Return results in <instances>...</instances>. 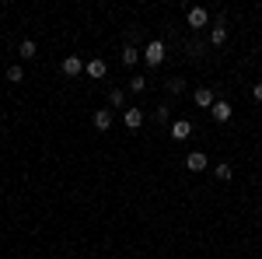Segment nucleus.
Returning <instances> with one entry per match:
<instances>
[{"mask_svg": "<svg viewBox=\"0 0 262 259\" xmlns=\"http://www.w3.org/2000/svg\"><path fill=\"white\" fill-rule=\"evenodd\" d=\"M143 60H147V67H161V63H164V42L161 39H150V42H147V49H143Z\"/></svg>", "mask_w": 262, "mask_h": 259, "instance_id": "f257e3e1", "label": "nucleus"}, {"mask_svg": "<svg viewBox=\"0 0 262 259\" xmlns=\"http://www.w3.org/2000/svg\"><path fill=\"white\" fill-rule=\"evenodd\" d=\"M84 74H88L91 81H101L105 74H108V63L101 60V56H95V60H88V63H84Z\"/></svg>", "mask_w": 262, "mask_h": 259, "instance_id": "f03ea898", "label": "nucleus"}, {"mask_svg": "<svg viewBox=\"0 0 262 259\" xmlns=\"http://www.w3.org/2000/svg\"><path fill=\"white\" fill-rule=\"evenodd\" d=\"M192 102H196L200 109H213V105H217V95H213V88H196V91H192Z\"/></svg>", "mask_w": 262, "mask_h": 259, "instance_id": "7ed1b4c3", "label": "nucleus"}, {"mask_svg": "<svg viewBox=\"0 0 262 259\" xmlns=\"http://www.w3.org/2000/svg\"><path fill=\"white\" fill-rule=\"evenodd\" d=\"M189 28H206L210 25V14H206V7H189Z\"/></svg>", "mask_w": 262, "mask_h": 259, "instance_id": "20e7f679", "label": "nucleus"}, {"mask_svg": "<svg viewBox=\"0 0 262 259\" xmlns=\"http://www.w3.org/2000/svg\"><path fill=\"white\" fill-rule=\"evenodd\" d=\"M60 70L67 74V77H81V74H84V60H81V56H67V60L60 63Z\"/></svg>", "mask_w": 262, "mask_h": 259, "instance_id": "39448f33", "label": "nucleus"}, {"mask_svg": "<svg viewBox=\"0 0 262 259\" xmlns=\"http://www.w3.org/2000/svg\"><path fill=\"white\" fill-rule=\"evenodd\" d=\"M210 116H213V119H217V123H227V119H231V116H234V109H231V102H217V105H213V109H210Z\"/></svg>", "mask_w": 262, "mask_h": 259, "instance_id": "423d86ee", "label": "nucleus"}, {"mask_svg": "<svg viewBox=\"0 0 262 259\" xmlns=\"http://www.w3.org/2000/svg\"><path fill=\"white\" fill-rule=\"evenodd\" d=\"M122 123H126V130H140L143 126V109H126V112H122Z\"/></svg>", "mask_w": 262, "mask_h": 259, "instance_id": "0eeeda50", "label": "nucleus"}, {"mask_svg": "<svg viewBox=\"0 0 262 259\" xmlns=\"http://www.w3.org/2000/svg\"><path fill=\"white\" fill-rule=\"evenodd\" d=\"M168 130H171V137H175V140H185L189 133H192V123H189V119H171Z\"/></svg>", "mask_w": 262, "mask_h": 259, "instance_id": "6e6552de", "label": "nucleus"}, {"mask_svg": "<svg viewBox=\"0 0 262 259\" xmlns=\"http://www.w3.org/2000/svg\"><path fill=\"white\" fill-rule=\"evenodd\" d=\"M95 130H98V133L112 130V109H98V112H95Z\"/></svg>", "mask_w": 262, "mask_h": 259, "instance_id": "1a4fd4ad", "label": "nucleus"}, {"mask_svg": "<svg viewBox=\"0 0 262 259\" xmlns=\"http://www.w3.org/2000/svg\"><path fill=\"white\" fill-rule=\"evenodd\" d=\"M185 168H189V172H206V154H203V151H192V154L185 158Z\"/></svg>", "mask_w": 262, "mask_h": 259, "instance_id": "9d476101", "label": "nucleus"}, {"mask_svg": "<svg viewBox=\"0 0 262 259\" xmlns=\"http://www.w3.org/2000/svg\"><path fill=\"white\" fill-rule=\"evenodd\" d=\"M35 53H39V46H35L32 39H25L18 46V56H21V60H35Z\"/></svg>", "mask_w": 262, "mask_h": 259, "instance_id": "9b49d317", "label": "nucleus"}, {"mask_svg": "<svg viewBox=\"0 0 262 259\" xmlns=\"http://www.w3.org/2000/svg\"><path fill=\"white\" fill-rule=\"evenodd\" d=\"M164 88H168V95L175 98V95H182V91H185V81H182V77H168V81H164Z\"/></svg>", "mask_w": 262, "mask_h": 259, "instance_id": "f8f14e48", "label": "nucleus"}, {"mask_svg": "<svg viewBox=\"0 0 262 259\" xmlns=\"http://www.w3.org/2000/svg\"><path fill=\"white\" fill-rule=\"evenodd\" d=\"M137 60H140L137 46H122V63H126V67H137Z\"/></svg>", "mask_w": 262, "mask_h": 259, "instance_id": "ddd939ff", "label": "nucleus"}, {"mask_svg": "<svg viewBox=\"0 0 262 259\" xmlns=\"http://www.w3.org/2000/svg\"><path fill=\"white\" fill-rule=\"evenodd\" d=\"M213 175H217V179H221V182H227V179H231V175H234V168H231L227 161H221V165L213 168Z\"/></svg>", "mask_w": 262, "mask_h": 259, "instance_id": "4468645a", "label": "nucleus"}, {"mask_svg": "<svg viewBox=\"0 0 262 259\" xmlns=\"http://www.w3.org/2000/svg\"><path fill=\"white\" fill-rule=\"evenodd\" d=\"M168 119H171V105L164 102V105H158V109H154V123H168Z\"/></svg>", "mask_w": 262, "mask_h": 259, "instance_id": "2eb2a0df", "label": "nucleus"}, {"mask_svg": "<svg viewBox=\"0 0 262 259\" xmlns=\"http://www.w3.org/2000/svg\"><path fill=\"white\" fill-rule=\"evenodd\" d=\"M122 102H126V91H122V88H112V91H108V105H112V109H119Z\"/></svg>", "mask_w": 262, "mask_h": 259, "instance_id": "dca6fc26", "label": "nucleus"}, {"mask_svg": "<svg viewBox=\"0 0 262 259\" xmlns=\"http://www.w3.org/2000/svg\"><path fill=\"white\" fill-rule=\"evenodd\" d=\"M210 42H213V46H224V42H227V28H224V25H217V28L210 32Z\"/></svg>", "mask_w": 262, "mask_h": 259, "instance_id": "f3484780", "label": "nucleus"}, {"mask_svg": "<svg viewBox=\"0 0 262 259\" xmlns=\"http://www.w3.org/2000/svg\"><path fill=\"white\" fill-rule=\"evenodd\" d=\"M129 91H133V95H143V91H147V77H140V74H137V77L129 81Z\"/></svg>", "mask_w": 262, "mask_h": 259, "instance_id": "a211bd4d", "label": "nucleus"}, {"mask_svg": "<svg viewBox=\"0 0 262 259\" xmlns=\"http://www.w3.org/2000/svg\"><path fill=\"white\" fill-rule=\"evenodd\" d=\"M7 81H11V84H21V81H25V70H21L18 63H14V67H7Z\"/></svg>", "mask_w": 262, "mask_h": 259, "instance_id": "6ab92c4d", "label": "nucleus"}, {"mask_svg": "<svg viewBox=\"0 0 262 259\" xmlns=\"http://www.w3.org/2000/svg\"><path fill=\"white\" fill-rule=\"evenodd\" d=\"M252 98H255V102H262V84H255V88H252Z\"/></svg>", "mask_w": 262, "mask_h": 259, "instance_id": "aec40b11", "label": "nucleus"}, {"mask_svg": "<svg viewBox=\"0 0 262 259\" xmlns=\"http://www.w3.org/2000/svg\"><path fill=\"white\" fill-rule=\"evenodd\" d=\"M0 259H4V256H0Z\"/></svg>", "mask_w": 262, "mask_h": 259, "instance_id": "412c9836", "label": "nucleus"}]
</instances>
